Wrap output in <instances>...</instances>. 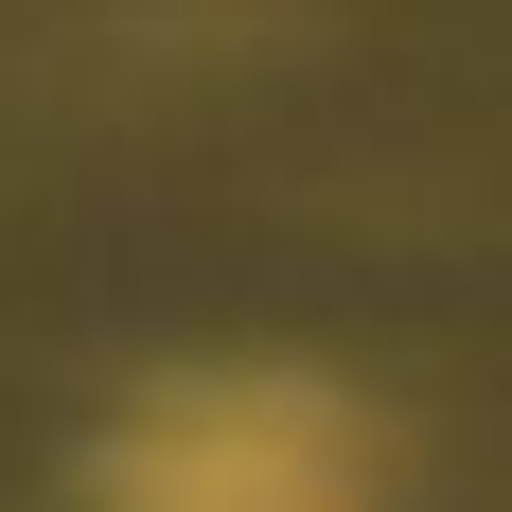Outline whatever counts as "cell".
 I'll list each match as a JSON object with an SVG mask.
<instances>
[{
    "instance_id": "6da1fadb",
    "label": "cell",
    "mask_w": 512,
    "mask_h": 512,
    "mask_svg": "<svg viewBox=\"0 0 512 512\" xmlns=\"http://www.w3.org/2000/svg\"><path fill=\"white\" fill-rule=\"evenodd\" d=\"M142 512H354V424L318 389H195L177 424L124 442Z\"/></svg>"
}]
</instances>
